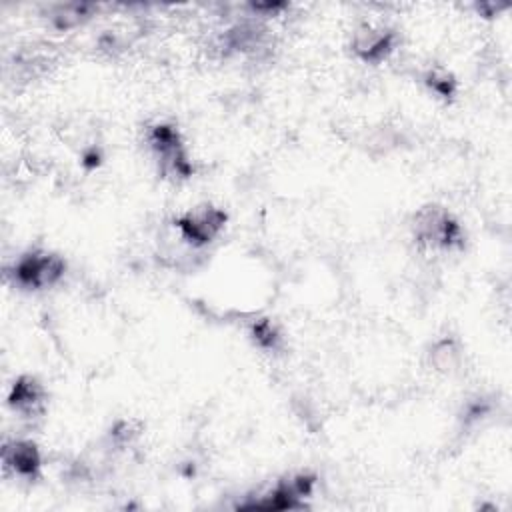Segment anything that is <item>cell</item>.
I'll list each match as a JSON object with an SVG mask.
<instances>
[{"mask_svg": "<svg viewBox=\"0 0 512 512\" xmlns=\"http://www.w3.org/2000/svg\"><path fill=\"white\" fill-rule=\"evenodd\" d=\"M458 356H460V352H458L456 344L448 338L436 342L432 348V362L438 370H452L458 362Z\"/></svg>", "mask_w": 512, "mask_h": 512, "instance_id": "obj_10", "label": "cell"}, {"mask_svg": "<svg viewBox=\"0 0 512 512\" xmlns=\"http://www.w3.org/2000/svg\"><path fill=\"white\" fill-rule=\"evenodd\" d=\"M424 82L428 84V88H430L434 94H438V96H442V98H452L454 92H456V80H454V76L448 74L446 70H440V68L430 70V72L424 76Z\"/></svg>", "mask_w": 512, "mask_h": 512, "instance_id": "obj_9", "label": "cell"}, {"mask_svg": "<svg viewBox=\"0 0 512 512\" xmlns=\"http://www.w3.org/2000/svg\"><path fill=\"white\" fill-rule=\"evenodd\" d=\"M414 238L430 250H450L462 242L458 222L440 206H426L414 218Z\"/></svg>", "mask_w": 512, "mask_h": 512, "instance_id": "obj_1", "label": "cell"}, {"mask_svg": "<svg viewBox=\"0 0 512 512\" xmlns=\"http://www.w3.org/2000/svg\"><path fill=\"white\" fill-rule=\"evenodd\" d=\"M252 338L260 348L276 350L280 344V334L270 320H258L252 324Z\"/></svg>", "mask_w": 512, "mask_h": 512, "instance_id": "obj_11", "label": "cell"}, {"mask_svg": "<svg viewBox=\"0 0 512 512\" xmlns=\"http://www.w3.org/2000/svg\"><path fill=\"white\" fill-rule=\"evenodd\" d=\"M2 464L14 476L32 480L40 472L42 458L30 440H12L2 446Z\"/></svg>", "mask_w": 512, "mask_h": 512, "instance_id": "obj_7", "label": "cell"}, {"mask_svg": "<svg viewBox=\"0 0 512 512\" xmlns=\"http://www.w3.org/2000/svg\"><path fill=\"white\" fill-rule=\"evenodd\" d=\"M64 268L66 264L60 256L44 250H34L18 258L12 274L18 286L40 290L54 286L64 276Z\"/></svg>", "mask_w": 512, "mask_h": 512, "instance_id": "obj_4", "label": "cell"}, {"mask_svg": "<svg viewBox=\"0 0 512 512\" xmlns=\"http://www.w3.org/2000/svg\"><path fill=\"white\" fill-rule=\"evenodd\" d=\"M90 10H92L90 4H64V6H58L52 20L58 28H72L80 24L84 18H88Z\"/></svg>", "mask_w": 512, "mask_h": 512, "instance_id": "obj_8", "label": "cell"}, {"mask_svg": "<svg viewBox=\"0 0 512 512\" xmlns=\"http://www.w3.org/2000/svg\"><path fill=\"white\" fill-rule=\"evenodd\" d=\"M148 144L158 160L160 172L168 178H188L192 164L180 140V134L170 124H156L148 132Z\"/></svg>", "mask_w": 512, "mask_h": 512, "instance_id": "obj_2", "label": "cell"}, {"mask_svg": "<svg viewBox=\"0 0 512 512\" xmlns=\"http://www.w3.org/2000/svg\"><path fill=\"white\" fill-rule=\"evenodd\" d=\"M394 40L396 34L388 26L376 22H362L354 30L350 46L360 60L368 64H378L394 50Z\"/></svg>", "mask_w": 512, "mask_h": 512, "instance_id": "obj_5", "label": "cell"}, {"mask_svg": "<svg viewBox=\"0 0 512 512\" xmlns=\"http://www.w3.org/2000/svg\"><path fill=\"white\" fill-rule=\"evenodd\" d=\"M8 404L22 418L34 420L44 414L46 408V390L32 376H20L8 394Z\"/></svg>", "mask_w": 512, "mask_h": 512, "instance_id": "obj_6", "label": "cell"}, {"mask_svg": "<svg viewBox=\"0 0 512 512\" xmlns=\"http://www.w3.org/2000/svg\"><path fill=\"white\" fill-rule=\"evenodd\" d=\"M226 224V212L212 204H200L174 220V228L182 242L200 248L212 242Z\"/></svg>", "mask_w": 512, "mask_h": 512, "instance_id": "obj_3", "label": "cell"}]
</instances>
